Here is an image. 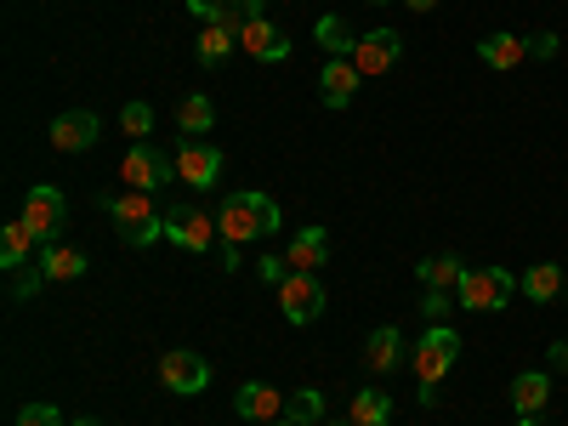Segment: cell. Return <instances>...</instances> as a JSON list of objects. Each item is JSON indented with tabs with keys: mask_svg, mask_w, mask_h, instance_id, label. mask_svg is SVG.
Wrapping results in <instances>:
<instances>
[{
	"mask_svg": "<svg viewBox=\"0 0 568 426\" xmlns=\"http://www.w3.org/2000/svg\"><path fill=\"white\" fill-rule=\"evenodd\" d=\"M278 205L262 194V187H245V194H227L222 200V211H216V227H222V245H251V240H262V233H278Z\"/></svg>",
	"mask_w": 568,
	"mask_h": 426,
	"instance_id": "1",
	"label": "cell"
},
{
	"mask_svg": "<svg viewBox=\"0 0 568 426\" xmlns=\"http://www.w3.org/2000/svg\"><path fill=\"white\" fill-rule=\"evenodd\" d=\"M455 358H460V336H455L449 324H433L415 342L409 369H415V382H420V404H438V387H444V375L455 369Z\"/></svg>",
	"mask_w": 568,
	"mask_h": 426,
	"instance_id": "2",
	"label": "cell"
},
{
	"mask_svg": "<svg viewBox=\"0 0 568 426\" xmlns=\"http://www.w3.org/2000/svg\"><path fill=\"white\" fill-rule=\"evenodd\" d=\"M109 216L120 227V240L136 245V251H149L154 240H165V211L154 205V194H136V187H125L120 200H109Z\"/></svg>",
	"mask_w": 568,
	"mask_h": 426,
	"instance_id": "3",
	"label": "cell"
},
{
	"mask_svg": "<svg viewBox=\"0 0 568 426\" xmlns=\"http://www.w3.org/2000/svg\"><path fill=\"white\" fill-rule=\"evenodd\" d=\"M511 291H517V278H511L506 267H466L455 302H460L466 313H500V307L511 302Z\"/></svg>",
	"mask_w": 568,
	"mask_h": 426,
	"instance_id": "4",
	"label": "cell"
},
{
	"mask_svg": "<svg viewBox=\"0 0 568 426\" xmlns=\"http://www.w3.org/2000/svg\"><path fill=\"white\" fill-rule=\"evenodd\" d=\"M165 240L182 245V251H194V256H205V251H216L222 227H216V216H205L194 205H171L165 211Z\"/></svg>",
	"mask_w": 568,
	"mask_h": 426,
	"instance_id": "5",
	"label": "cell"
},
{
	"mask_svg": "<svg viewBox=\"0 0 568 426\" xmlns=\"http://www.w3.org/2000/svg\"><path fill=\"white\" fill-rule=\"evenodd\" d=\"M63 216H69V200L58 194L52 182L29 187V200H23V222H29V233H34L40 245H58V233H63Z\"/></svg>",
	"mask_w": 568,
	"mask_h": 426,
	"instance_id": "6",
	"label": "cell"
},
{
	"mask_svg": "<svg viewBox=\"0 0 568 426\" xmlns=\"http://www.w3.org/2000/svg\"><path fill=\"white\" fill-rule=\"evenodd\" d=\"M273 291H278V307H284V318H291V324H313L324 313V284L313 273H296L291 267V273L273 284Z\"/></svg>",
	"mask_w": 568,
	"mask_h": 426,
	"instance_id": "7",
	"label": "cell"
},
{
	"mask_svg": "<svg viewBox=\"0 0 568 426\" xmlns=\"http://www.w3.org/2000/svg\"><path fill=\"white\" fill-rule=\"evenodd\" d=\"M120 176H125V187H136V194H154V187H165L176 176V160L149 149V142H136V149L120 160Z\"/></svg>",
	"mask_w": 568,
	"mask_h": 426,
	"instance_id": "8",
	"label": "cell"
},
{
	"mask_svg": "<svg viewBox=\"0 0 568 426\" xmlns=\"http://www.w3.org/2000/svg\"><path fill=\"white\" fill-rule=\"evenodd\" d=\"M171 160H176V176L187 187H216V176H222V149H211L205 136H182Z\"/></svg>",
	"mask_w": 568,
	"mask_h": 426,
	"instance_id": "9",
	"label": "cell"
},
{
	"mask_svg": "<svg viewBox=\"0 0 568 426\" xmlns=\"http://www.w3.org/2000/svg\"><path fill=\"white\" fill-rule=\"evenodd\" d=\"M398 58H404V40H398V29H369V34H358V45H353V69H358L364 80H375V74L398 69Z\"/></svg>",
	"mask_w": 568,
	"mask_h": 426,
	"instance_id": "10",
	"label": "cell"
},
{
	"mask_svg": "<svg viewBox=\"0 0 568 426\" xmlns=\"http://www.w3.org/2000/svg\"><path fill=\"white\" fill-rule=\"evenodd\" d=\"M160 382H165L171 393H205V387H211V364H205L200 353L176 347V353L160 358Z\"/></svg>",
	"mask_w": 568,
	"mask_h": 426,
	"instance_id": "11",
	"label": "cell"
},
{
	"mask_svg": "<svg viewBox=\"0 0 568 426\" xmlns=\"http://www.w3.org/2000/svg\"><path fill=\"white\" fill-rule=\"evenodd\" d=\"M240 45L256 58V63H284L291 58V34L284 29H273L267 18H245V29H240Z\"/></svg>",
	"mask_w": 568,
	"mask_h": 426,
	"instance_id": "12",
	"label": "cell"
},
{
	"mask_svg": "<svg viewBox=\"0 0 568 426\" xmlns=\"http://www.w3.org/2000/svg\"><path fill=\"white\" fill-rule=\"evenodd\" d=\"M98 136H103V125H98V114H91V109H69V114L52 120V149H63V154L91 149Z\"/></svg>",
	"mask_w": 568,
	"mask_h": 426,
	"instance_id": "13",
	"label": "cell"
},
{
	"mask_svg": "<svg viewBox=\"0 0 568 426\" xmlns=\"http://www.w3.org/2000/svg\"><path fill=\"white\" fill-rule=\"evenodd\" d=\"M358 69H353V58H329L324 63V74H318V98L329 103V109H347L353 103V91H358Z\"/></svg>",
	"mask_w": 568,
	"mask_h": 426,
	"instance_id": "14",
	"label": "cell"
},
{
	"mask_svg": "<svg viewBox=\"0 0 568 426\" xmlns=\"http://www.w3.org/2000/svg\"><path fill=\"white\" fill-rule=\"evenodd\" d=\"M551 404V375L546 369H517L511 375V409L517 415H540Z\"/></svg>",
	"mask_w": 568,
	"mask_h": 426,
	"instance_id": "15",
	"label": "cell"
},
{
	"mask_svg": "<svg viewBox=\"0 0 568 426\" xmlns=\"http://www.w3.org/2000/svg\"><path fill=\"white\" fill-rule=\"evenodd\" d=\"M233 409H240L245 420H256V426H267V420L284 415V393H273L267 382H245L240 398H233Z\"/></svg>",
	"mask_w": 568,
	"mask_h": 426,
	"instance_id": "16",
	"label": "cell"
},
{
	"mask_svg": "<svg viewBox=\"0 0 568 426\" xmlns=\"http://www.w3.org/2000/svg\"><path fill=\"white\" fill-rule=\"evenodd\" d=\"M324 256H329V233L324 227H302L296 240H291V251H284V262H291L296 273H318Z\"/></svg>",
	"mask_w": 568,
	"mask_h": 426,
	"instance_id": "17",
	"label": "cell"
},
{
	"mask_svg": "<svg viewBox=\"0 0 568 426\" xmlns=\"http://www.w3.org/2000/svg\"><path fill=\"white\" fill-rule=\"evenodd\" d=\"M529 58V34H489V40H478V63H489V69H517Z\"/></svg>",
	"mask_w": 568,
	"mask_h": 426,
	"instance_id": "18",
	"label": "cell"
},
{
	"mask_svg": "<svg viewBox=\"0 0 568 426\" xmlns=\"http://www.w3.org/2000/svg\"><path fill=\"white\" fill-rule=\"evenodd\" d=\"M34 233H29V222L18 216V222H7V227H0V267H7V273H18V267H29V256H34Z\"/></svg>",
	"mask_w": 568,
	"mask_h": 426,
	"instance_id": "19",
	"label": "cell"
},
{
	"mask_svg": "<svg viewBox=\"0 0 568 426\" xmlns=\"http://www.w3.org/2000/svg\"><path fill=\"white\" fill-rule=\"evenodd\" d=\"M398 353H404V336H398V324H382V329H369V342H364V364H369L375 375L398 369Z\"/></svg>",
	"mask_w": 568,
	"mask_h": 426,
	"instance_id": "20",
	"label": "cell"
},
{
	"mask_svg": "<svg viewBox=\"0 0 568 426\" xmlns=\"http://www.w3.org/2000/svg\"><path fill=\"white\" fill-rule=\"evenodd\" d=\"M517 291H524L529 302H551L557 291H568V267H557V262H535L524 278H517Z\"/></svg>",
	"mask_w": 568,
	"mask_h": 426,
	"instance_id": "21",
	"label": "cell"
},
{
	"mask_svg": "<svg viewBox=\"0 0 568 426\" xmlns=\"http://www.w3.org/2000/svg\"><path fill=\"white\" fill-rule=\"evenodd\" d=\"M347 420H353V426H387V420H393V398H387L382 387H364V393H353Z\"/></svg>",
	"mask_w": 568,
	"mask_h": 426,
	"instance_id": "22",
	"label": "cell"
},
{
	"mask_svg": "<svg viewBox=\"0 0 568 426\" xmlns=\"http://www.w3.org/2000/svg\"><path fill=\"white\" fill-rule=\"evenodd\" d=\"M176 125H182V136H205L216 125V103L205 98V91H187L182 109H176Z\"/></svg>",
	"mask_w": 568,
	"mask_h": 426,
	"instance_id": "23",
	"label": "cell"
},
{
	"mask_svg": "<svg viewBox=\"0 0 568 426\" xmlns=\"http://www.w3.org/2000/svg\"><path fill=\"white\" fill-rule=\"evenodd\" d=\"M460 278H466L460 256H426L420 262V284H426V291H460Z\"/></svg>",
	"mask_w": 568,
	"mask_h": 426,
	"instance_id": "24",
	"label": "cell"
},
{
	"mask_svg": "<svg viewBox=\"0 0 568 426\" xmlns=\"http://www.w3.org/2000/svg\"><path fill=\"white\" fill-rule=\"evenodd\" d=\"M40 273L45 278H80L85 273V251H74V245H40Z\"/></svg>",
	"mask_w": 568,
	"mask_h": 426,
	"instance_id": "25",
	"label": "cell"
},
{
	"mask_svg": "<svg viewBox=\"0 0 568 426\" xmlns=\"http://www.w3.org/2000/svg\"><path fill=\"white\" fill-rule=\"evenodd\" d=\"M284 420L291 426H324V393L318 387H296L284 398Z\"/></svg>",
	"mask_w": 568,
	"mask_h": 426,
	"instance_id": "26",
	"label": "cell"
},
{
	"mask_svg": "<svg viewBox=\"0 0 568 426\" xmlns=\"http://www.w3.org/2000/svg\"><path fill=\"white\" fill-rule=\"evenodd\" d=\"M318 45H324L329 58H353L358 34H353V23H347V18H336V12H329V18H318Z\"/></svg>",
	"mask_w": 568,
	"mask_h": 426,
	"instance_id": "27",
	"label": "cell"
},
{
	"mask_svg": "<svg viewBox=\"0 0 568 426\" xmlns=\"http://www.w3.org/2000/svg\"><path fill=\"white\" fill-rule=\"evenodd\" d=\"M233 45H240V29H227V23H205V34H200V63L205 69H216Z\"/></svg>",
	"mask_w": 568,
	"mask_h": 426,
	"instance_id": "28",
	"label": "cell"
},
{
	"mask_svg": "<svg viewBox=\"0 0 568 426\" xmlns=\"http://www.w3.org/2000/svg\"><path fill=\"white\" fill-rule=\"evenodd\" d=\"M120 125H125V136H136V142H142V136L154 131V109H149V103H125Z\"/></svg>",
	"mask_w": 568,
	"mask_h": 426,
	"instance_id": "29",
	"label": "cell"
},
{
	"mask_svg": "<svg viewBox=\"0 0 568 426\" xmlns=\"http://www.w3.org/2000/svg\"><path fill=\"white\" fill-rule=\"evenodd\" d=\"M18 426H63V409L58 404H29V409H18Z\"/></svg>",
	"mask_w": 568,
	"mask_h": 426,
	"instance_id": "30",
	"label": "cell"
},
{
	"mask_svg": "<svg viewBox=\"0 0 568 426\" xmlns=\"http://www.w3.org/2000/svg\"><path fill=\"white\" fill-rule=\"evenodd\" d=\"M40 284H45V273H40V267H18V273H12V302H29V296L40 291Z\"/></svg>",
	"mask_w": 568,
	"mask_h": 426,
	"instance_id": "31",
	"label": "cell"
},
{
	"mask_svg": "<svg viewBox=\"0 0 568 426\" xmlns=\"http://www.w3.org/2000/svg\"><path fill=\"white\" fill-rule=\"evenodd\" d=\"M420 313L433 318V324H444V313H449V291H426V296H420Z\"/></svg>",
	"mask_w": 568,
	"mask_h": 426,
	"instance_id": "32",
	"label": "cell"
},
{
	"mask_svg": "<svg viewBox=\"0 0 568 426\" xmlns=\"http://www.w3.org/2000/svg\"><path fill=\"white\" fill-rule=\"evenodd\" d=\"M187 7H194V18H205V23H222L233 0H187Z\"/></svg>",
	"mask_w": 568,
	"mask_h": 426,
	"instance_id": "33",
	"label": "cell"
},
{
	"mask_svg": "<svg viewBox=\"0 0 568 426\" xmlns=\"http://www.w3.org/2000/svg\"><path fill=\"white\" fill-rule=\"evenodd\" d=\"M256 273H262L267 284H278L284 273H291V262H284V256H262V262H256Z\"/></svg>",
	"mask_w": 568,
	"mask_h": 426,
	"instance_id": "34",
	"label": "cell"
},
{
	"mask_svg": "<svg viewBox=\"0 0 568 426\" xmlns=\"http://www.w3.org/2000/svg\"><path fill=\"white\" fill-rule=\"evenodd\" d=\"M529 52H535V58H557V34H535Z\"/></svg>",
	"mask_w": 568,
	"mask_h": 426,
	"instance_id": "35",
	"label": "cell"
},
{
	"mask_svg": "<svg viewBox=\"0 0 568 426\" xmlns=\"http://www.w3.org/2000/svg\"><path fill=\"white\" fill-rule=\"evenodd\" d=\"M551 369H568V342H551Z\"/></svg>",
	"mask_w": 568,
	"mask_h": 426,
	"instance_id": "36",
	"label": "cell"
},
{
	"mask_svg": "<svg viewBox=\"0 0 568 426\" xmlns=\"http://www.w3.org/2000/svg\"><path fill=\"white\" fill-rule=\"evenodd\" d=\"M233 7H240L245 18H262V7H267V0H233Z\"/></svg>",
	"mask_w": 568,
	"mask_h": 426,
	"instance_id": "37",
	"label": "cell"
},
{
	"mask_svg": "<svg viewBox=\"0 0 568 426\" xmlns=\"http://www.w3.org/2000/svg\"><path fill=\"white\" fill-rule=\"evenodd\" d=\"M404 7H409V12H433V7H438V0H404Z\"/></svg>",
	"mask_w": 568,
	"mask_h": 426,
	"instance_id": "38",
	"label": "cell"
},
{
	"mask_svg": "<svg viewBox=\"0 0 568 426\" xmlns=\"http://www.w3.org/2000/svg\"><path fill=\"white\" fill-rule=\"evenodd\" d=\"M74 426H103L98 415H74Z\"/></svg>",
	"mask_w": 568,
	"mask_h": 426,
	"instance_id": "39",
	"label": "cell"
},
{
	"mask_svg": "<svg viewBox=\"0 0 568 426\" xmlns=\"http://www.w3.org/2000/svg\"><path fill=\"white\" fill-rule=\"evenodd\" d=\"M517 426H540V415H517Z\"/></svg>",
	"mask_w": 568,
	"mask_h": 426,
	"instance_id": "40",
	"label": "cell"
},
{
	"mask_svg": "<svg viewBox=\"0 0 568 426\" xmlns=\"http://www.w3.org/2000/svg\"><path fill=\"white\" fill-rule=\"evenodd\" d=\"M267 426H291V420H284V415H278V420H267Z\"/></svg>",
	"mask_w": 568,
	"mask_h": 426,
	"instance_id": "41",
	"label": "cell"
},
{
	"mask_svg": "<svg viewBox=\"0 0 568 426\" xmlns=\"http://www.w3.org/2000/svg\"><path fill=\"white\" fill-rule=\"evenodd\" d=\"M375 7H387V0H375Z\"/></svg>",
	"mask_w": 568,
	"mask_h": 426,
	"instance_id": "42",
	"label": "cell"
},
{
	"mask_svg": "<svg viewBox=\"0 0 568 426\" xmlns=\"http://www.w3.org/2000/svg\"><path fill=\"white\" fill-rule=\"evenodd\" d=\"M342 426H353V420H342Z\"/></svg>",
	"mask_w": 568,
	"mask_h": 426,
	"instance_id": "43",
	"label": "cell"
}]
</instances>
